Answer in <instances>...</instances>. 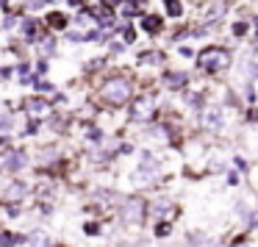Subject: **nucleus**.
Instances as JSON below:
<instances>
[{
	"mask_svg": "<svg viewBox=\"0 0 258 247\" xmlns=\"http://www.w3.org/2000/svg\"><path fill=\"white\" fill-rule=\"evenodd\" d=\"M45 73H47V61L39 58V61H36V75H45Z\"/></svg>",
	"mask_w": 258,
	"mask_h": 247,
	"instance_id": "obj_24",
	"label": "nucleus"
},
{
	"mask_svg": "<svg viewBox=\"0 0 258 247\" xmlns=\"http://www.w3.org/2000/svg\"><path fill=\"white\" fill-rule=\"evenodd\" d=\"M131 84L125 78H108L100 89V97L108 103V106H122V103L131 100Z\"/></svg>",
	"mask_w": 258,
	"mask_h": 247,
	"instance_id": "obj_2",
	"label": "nucleus"
},
{
	"mask_svg": "<svg viewBox=\"0 0 258 247\" xmlns=\"http://www.w3.org/2000/svg\"><path fill=\"white\" fill-rule=\"evenodd\" d=\"M36 50H39L42 56H50V53H56V39H53V34H50V36H42V39L36 42Z\"/></svg>",
	"mask_w": 258,
	"mask_h": 247,
	"instance_id": "obj_15",
	"label": "nucleus"
},
{
	"mask_svg": "<svg viewBox=\"0 0 258 247\" xmlns=\"http://www.w3.org/2000/svg\"><path fill=\"white\" fill-rule=\"evenodd\" d=\"M31 86H34L36 92H53V84L47 78H39V75H34V84Z\"/></svg>",
	"mask_w": 258,
	"mask_h": 247,
	"instance_id": "obj_18",
	"label": "nucleus"
},
{
	"mask_svg": "<svg viewBox=\"0 0 258 247\" xmlns=\"http://www.w3.org/2000/svg\"><path fill=\"white\" fill-rule=\"evenodd\" d=\"M17 244H25V236L9 233V230H3V233H0V247H17Z\"/></svg>",
	"mask_w": 258,
	"mask_h": 247,
	"instance_id": "obj_14",
	"label": "nucleus"
},
{
	"mask_svg": "<svg viewBox=\"0 0 258 247\" xmlns=\"http://www.w3.org/2000/svg\"><path fill=\"white\" fill-rule=\"evenodd\" d=\"M222 119H225V114H222V108H219V106H206V108H203V114H200L203 128H208V131H219V128H222Z\"/></svg>",
	"mask_w": 258,
	"mask_h": 247,
	"instance_id": "obj_6",
	"label": "nucleus"
},
{
	"mask_svg": "<svg viewBox=\"0 0 258 247\" xmlns=\"http://www.w3.org/2000/svg\"><path fill=\"white\" fill-rule=\"evenodd\" d=\"M153 114H156V106H153V97H139V100L134 103V108H131V117H134V119H139V122L150 119Z\"/></svg>",
	"mask_w": 258,
	"mask_h": 247,
	"instance_id": "obj_7",
	"label": "nucleus"
},
{
	"mask_svg": "<svg viewBox=\"0 0 258 247\" xmlns=\"http://www.w3.org/2000/svg\"><path fill=\"white\" fill-rule=\"evenodd\" d=\"M67 3H70V6H73V9H84L86 3H89V0H67Z\"/></svg>",
	"mask_w": 258,
	"mask_h": 247,
	"instance_id": "obj_25",
	"label": "nucleus"
},
{
	"mask_svg": "<svg viewBox=\"0 0 258 247\" xmlns=\"http://www.w3.org/2000/svg\"><path fill=\"white\" fill-rule=\"evenodd\" d=\"M225 12H228V0H214L203 9V23H217Z\"/></svg>",
	"mask_w": 258,
	"mask_h": 247,
	"instance_id": "obj_9",
	"label": "nucleus"
},
{
	"mask_svg": "<svg viewBox=\"0 0 258 247\" xmlns=\"http://www.w3.org/2000/svg\"><path fill=\"white\" fill-rule=\"evenodd\" d=\"M84 230H86V233H97V225H95V222H86Z\"/></svg>",
	"mask_w": 258,
	"mask_h": 247,
	"instance_id": "obj_29",
	"label": "nucleus"
},
{
	"mask_svg": "<svg viewBox=\"0 0 258 247\" xmlns=\"http://www.w3.org/2000/svg\"><path fill=\"white\" fill-rule=\"evenodd\" d=\"M161 53H156V50H150V53H142V56H139V61L142 64H156V61H161Z\"/></svg>",
	"mask_w": 258,
	"mask_h": 247,
	"instance_id": "obj_20",
	"label": "nucleus"
},
{
	"mask_svg": "<svg viewBox=\"0 0 258 247\" xmlns=\"http://www.w3.org/2000/svg\"><path fill=\"white\" fill-rule=\"evenodd\" d=\"M230 34H233L236 39L247 36V34H250V23H244V20H241V23H233V25H230Z\"/></svg>",
	"mask_w": 258,
	"mask_h": 247,
	"instance_id": "obj_17",
	"label": "nucleus"
},
{
	"mask_svg": "<svg viewBox=\"0 0 258 247\" xmlns=\"http://www.w3.org/2000/svg\"><path fill=\"white\" fill-rule=\"evenodd\" d=\"M25 111L31 114V117L34 119H42V117H47V114H50V103L45 100V97H28V100H25Z\"/></svg>",
	"mask_w": 258,
	"mask_h": 247,
	"instance_id": "obj_8",
	"label": "nucleus"
},
{
	"mask_svg": "<svg viewBox=\"0 0 258 247\" xmlns=\"http://www.w3.org/2000/svg\"><path fill=\"white\" fill-rule=\"evenodd\" d=\"M252 61L258 64V47H255V50H252Z\"/></svg>",
	"mask_w": 258,
	"mask_h": 247,
	"instance_id": "obj_30",
	"label": "nucleus"
},
{
	"mask_svg": "<svg viewBox=\"0 0 258 247\" xmlns=\"http://www.w3.org/2000/svg\"><path fill=\"white\" fill-rule=\"evenodd\" d=\"M25 192H28V186L23 183V180H12V183L6 186V200H23L25 197Z\"/></svg>",
	"mask_w": 258,
	"mask_h": 247,
	"instance_id": "obj_12",
	"label": "nucleus"
},
{
	"mask_svg": "<svg viewBox=\"0 0 258 247\" xmlns=\"http://www.w3.org/2000/svg\"><path fill=\"white\" fill-rule=\"evenodd\" d=\"M25 161H28L25 150L12 147V150H6L3 156H0V169H3V172H20V169L25 167Z\"/></svg>",
	"mask_w": 258,
	"mask_h": 247,
	"instance_id": "obj_3",
	"label": "nucleus"
},
{
	"mask_svg": "<svg viewBox=\"0 0 258 247\" xmlns=\"http://www.w3.org/2000/svg\"><path fill=\"white\" fill-rule=\"evenodd\" d=\"M122 42H125V45H134V42H136V28H134V25H125V28H122Z\"/></svg>",
	"mask_w": 258,
	"mask_h": 247,
	"instance_id": "obj_21",
	"label": "nucleus"
},
{
	"mask_svg": "<svg viewBox=\"0 0 258 247\" xmlns=\"http://www.w3.org/2000/svg\"><path fill=\"white\" fill-rule=\"evenodd\" d=\"M164 9H167V17H172V20L183 17V3L180 0H164Z\"/></svg>",
	"mask_w": 258,
	"mask_h": 247,
	"instance_id": "obj_16",
	"label": "nucleus"
},
{
	"mask_svg": "<svg viewBox=\"0 0 258 247\" xmlns=\"http://www.w3.org/2000/svg\"><path fill=\"white\" fill-rule=\"evenodd\" d=\"M12 128H14L12 117H9V114H0V134H9Z\"/></svg>",
	"mask_w": 258,
	"mask_h": 247,
	"instance_id": "obj_22",
	"label": "nucleus"
},
{
	"mask_svg": "<svg viewBox=\"0 0 258 247\" xmlns=\"http://www.w3.org/2000/svg\"><path fill=\"white\" fill-rule=\"evenodd\" d=\"M186 73H164V84L169 86V89H180V86H186Z\"/></svg>",
	"mask_w": 258,
	"mask_h": 247,
	"instance_id": "obj_13",
	"label": "nucleus"
},
{
	"mask_svg": "<svg viewBox=\"0 0 258 247\" xmlns=\"http://www.w3.org/2000/svg\"><path fill=\"white\" fill-rule=\"evenodd\" d=\"M139 28L145 31V34L156 36V34H161V28H164V20L158 17V14H142V17H139Z\"/></svg>",
	"mask_w": 258,
	"mask_h": 247,
	"instance_id": "obj_11",
	"label": "nucleus"
},
{
	"mask_svg": "<svg viewBox=\"0 0 258 247\" xmlns=\"http://www.w3.org/2000/svg\"><path fill=\"white\" fill-rule=\"evenodd\" d=\"M31 247H50V239H47L45 233H36L34 239H31Z\"/></svg>",
	"mask_w": 258,
	"mask_h": 247,
	"instance_id": "obj_23",
	"label": "nucleus"
},
{
	"mask_svg": "<svg viewBox=\"0 0 258 247\" xmlns=\"http://www.w3.org/2000/svg\"><path fill=\"white\" fill-rule=\"evenodd\" d=\"M247 73L255 75V78H258V64H255V61H250V64H247Z\"/></svg>",
	"mask_w": 258,
	"mask_h": 247,
	"instance_id": "obj_28",
	"label": "nucleus"
},
{
	"mask_svg": "<svg viewBox=\"0 0 258 247\" xmlns=\"http://www.w3.org/2000/svg\"><path fill=\"white\" fill-rule=\"evenodd\" d=\"M230 64V53L219 45H208L197 53V67L206 70V73H219Z\"/></svg>",
	"mask_w": 258,
	"mask_h": 247,
	"instance_id": "obj_1",
	"label": "nucleus"
},
{
	"mask_svg": "<svg viewBox=\"0 0 258 247\" xmlns=\"http://www.w3.org/2000/svg\"><path fill=\"white\" fill-rule=\"evenodd\" d=\"M70 23H73V20H70L64 12H47V14H45V25H47V31H67V28H70Z\"/></svg>",
	"mask_w": 258,
	"mask_h": 247,
	"instance_id": "obj_10",
	"label": "nucleus"
},
{
	"mask_svg": "<svg viewBox=\"0 0 258 247\" xmlns=\"http://www.w3.org/2000/svg\"><path fill=\"white\" fill-rule=\"evenodd\" d=\"M158 175V161L153 158V153H145L142 156V167H139V172H136V183H150L153 178Z\"/></svg>",
	"mask_w": 258,
	"mask_h": 247,
	"instance_id": "obj_4",
	"label": "nucleus"
},
{
	"mask_svg": "<svg viewBox=\"0 0 258 247\" xmlns=\"http://www.w3.org/2000/svg\"><path fill=\"white\" fill-rule=\"evenodd\" d=\"M0 12H12V0H0Z\"/></svg>",
	"mask_w": 258,
	"mask_h": 247,
	"instance_id": "obj_26",
	"label": "nucleus"
},
{
	"mask_svg": "<svg viewBox=\"0 0 258 247\" xmlns=\"http://www.w3.org/2000/svg\"><path fill=\"white\" fill-rule=\"evenodd\" d=\"M56 158H58L56 147H42V153H39V161H42V164H47V161H56Z\"/></svg>",
	"mask_w": 258,
	"mask_h": 247,
	"instance_id": "obj_19",
	"label": "nucleus"
},
{
	"mask_svg": "<svg viewBox=\"0 0 258 247\" xmlns=\"http://www.w3.org/2000/svg\"><path fill=\"white\" fill-rule=\"evenodd\" d=\"M142 214H145V203H142L139 197H128V200L122 203V219L128 225H136L142 219Z\"/></svg>",
	"mask_w": 258,
	"mask_h": 247,
	"instance_id": "obj_5",
	"label": "nucleus"
},
{
	"mask_svg": "<svg viewBox=\"0 0 258 247\" xmlns=\"http://www.w3.org/2000/svg\"><path fill=\"white\" fill-rule=\"evenodd\" d=\"M156 233L158 236H167L169 233V225H156Z\"/></svg>",
	"mask_w": 258,
	"mask_h": 247,
	"instance_id": "obj_27",
	"label": "nucleus"
}]
</instances>
